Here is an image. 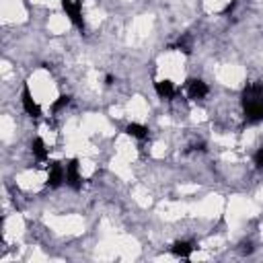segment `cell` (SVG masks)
I'll return each mask as SVG.
<instances>
[{"label":"cell","mask_w":263,"mask_h":263,"mask_svg":"<svg viewBox=\"0 0 263 263\" xmlns=\"http://www.w3.org/2000/svg\"><path fill=\"white\" fill-rule=\"evenodd\" d=\"M245 113L253 121L263 119V86L251 84L245 91Z\"/></svg>","instance_id":"1"},{"label":"cell","mask_w":263,"mask_h":263,"mask_svg":"<svg viewBox=\"0 0 263 263\" xmlns=\"http://www.w3.org/2000/svg\"><path fill=\"white\" fill-rule=\"evenodd\" d=\"M62 4L66 8V13L70 16V21H72L76 27H84V23H82V16H81V4L74 2V0H62Z\"/></svg>","instance_id":"2"},{"label":"cell","mask_w":263,"mask_h":263,"mask_svg":"<svg viewBox=\"0 0 263 263\" xmlns=\"http://www.w3.org/2000/svg\"><path fill=\"white\" fill-rule=\"evenodd\" d=\"M81 181H82V177H81V173H78V163L72 161L70 164H66V183L68 185L78 189L81 187Z\"/></svg>","instance_id":"3"},{"label":"cell","mask_w":263,"mask_h":263,"mask_svg":"<svg viewBox=\"0 0 263 263\" xmlns=\"http://www.w3.org/2000/svg\"><path fill=\"white\" fill-rule=\"evenodd\" d=\"M187 93H189L191 99H204L208 95V86L201 81H191L189 86H187Z\"/></svg>","instance_id":"4"},{"label":"cell","mask_w":263,"mask_h":263,"mask_svg":"<svg viewBox=\"0 0 263 263\" xmlns=\"http://www.w3.org/2000/svg\"><path fill=\"white\" fill-rule=\"evenodd\" d=\"M23 107H25V111H27L29 115H33V117L41 115V111H39V107H37V103H35L33 95L29 93V89H25V93H23Z\"/></svg>","instance_id":"5"},{"label":"cell","mask_w":263,"mask_h":263,"mask_svg":"<svg viewBox=\"0 0 263 263\" xmlns=\"http://www.w3.org/2000/svg\"><path fill=\"white\" fill-rule=\"evenodd\" d=\"M154 89H156V93H159L163 99H171L173 95H175V86H173L171 81H159V82H154Z\"/></svg>","instance_id":"6"},{"label":"cell","mask_w":263,"mask_h":263,"mask_svg":"<svg viewBox=\"0 0 263 263\" xmlns=\"http://www.w3.org/2000/svg\"><path fill=\"white\" fill-rule=\"evenodd\" d=\"M191 245L189 243H175L173 245V253L175 255H179V257H189L191 255Z\"/></svg>","instance_id":"7"},{"label":"cell","mask_w":263,"mask_h":263,"mask_svg":"<svg viewBox=\"0 0 263 263\" xmlns=\"http://www.w3.org/2000/svg\"><path fill=\"white\" fill-rule=\"evenodd\" d=\"M31 148H33V154L37 156V159H46V156H48V150H46V144H43V140L35 138L33 144H31Z\"/></svg>","instance_id":"8"},{"label":"cell","mask_w":263,"mask_h":263,"mask_svg":"<svg viewBox=\"0 0 263 263\" xmlns=\"http://www.w3.org/2000/svg\"><path fill=\"white\" fill-rule=\"evenodd\" d=\"M146 132H148V130H146L144 126H140V124H130V126H128V134L134 136V138H144Z\"/></svg>","instance_id":"9"},{"label":"cell","mask_w":263,"mask_h":263,"mask_svg":"<svg viewBox=\"0 0 263 263\" xmlns=\"http://www.w3.org/2000/svg\"><path fill=\"white\" fill-rule=\"evenodd\" d=\"M255 164L259 166V169H263V148L255 154Z\"/></svg>","instance_id":"10"},{"label":"cell","mask_w":263,"mask_h":263,"mask_svg":"<svg viewBox=\"0 0 263 263\" xmlns=\"http://www.w3.org/2000/svg\"><path fill=\"white\" fill-rule=\"evenodd\" d=\"M64 105H68V97H60V101L54 103V109H60V107H64Z\"/></svg>","instance_id":"11"}]
</instances>
